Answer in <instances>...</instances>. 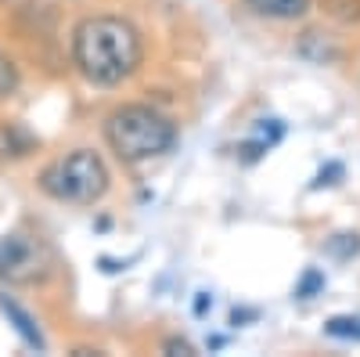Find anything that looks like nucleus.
<instances>
[{
	"instance_id": "nucleus-1",
	"label": "nucleus",
	"mask_w": 360,
	"mask_h": 357,
	"mask_svg": "<svg viewBox=\"0 0 360 357\" xmlns=\"http://www.w3.org/2000/svg\"><path fill=\"white\" fill-rule=\"evenodd\" d=\"M144 44L137 25L119 15H90L72 33V62L94 87H119L141 69Z\"/></svg>"
},
{
	"instance_id": "nucleus-2",
	"label": "nucleus",
	"mask_w": 360,
	"mask_h": 357,
	"mask_svg": "<svg viewBox=\"0 0 360 357\" xmlns=\"http://www.w3.org/2000/svg\"><path fill=\"white\" fill-rule=\"evenodd\" d=\"M105 141L119 163L141 166V163H152V159L169 152L176 144V127L159 108L134 101V105H119L115 112H108Z\"/></svg>"
},
{
	"instance_id": "nucleus-3",
	"label": "nucleus",
	"mask_w": 360,
	"mask_h": 357,
	"mask_svg": "<svg viewBox=\"0 0 360 357\" xmlns=\"http://www.w3.org/2000/svg\"><path fill=\"white\" fill-rule=\"evenodd\" d=\"M108 166L94 148H72V152L58 156L54 163L44 166L40 173V188L54 202H69V206H94L108 192Z\"/></svg>"
},
{
	"instance_id": "nucleus-4",
	"label": "nucleus",
	"mask_w": 360,
	"mask_h": 357,
	"mask_svg": "<svg viewBox=\"0 0 360 357\" xmlns=\"http://www.w3.org/2000/svg\"><path fill=\"white\" fill-rule=\"evenodd\" d=\"M51 249L40 242L37 234H4L0 238V278L11 285H40L51 275Z\"/></svg>"
},
{
	"instance_id": "nucleus-5",
	"label": "nucleus",
	"mask_w": 360,
	"mask_h": 357,
	"mask_svg": "<svg viewBox=\"0 0 360 357\" xmlns=\"http://www.w3.org/2000/svg\"><path fill=\"white\" fill-rule=\"evenodd\" d=\"M0 311H4V318L15 325V332L25 339V346H33V350H47L44 343V332H40V325L29 318V311H22L15 300H8V296H0Z\"/></svg>"
},
{
	"instance_id": "nucleus-6",
	"label": "nucleus",
	"mask_w": 360,
	"mask_h": 357,
	"mask_svg": "<svg viewBox=\"0 0 360 357\" xmlns=\"http://www.w3.org/2000/svg\"><path fill=\"white\" fill-rule=\"evenodd\" d=\"M245 4L259 18H274V22H295L310 11L314 0H245Z\"/></svg>"
},
{
	"instance_id": "nucleus-7",
	"label": "nucleus",
	"mask_w": 360,
	"mask_h": 357,
	"mask_svg": "<svg viewBox=\"0 0 360 357\" xmlns=\"http://www.w3.org/2000/svg\"><path fill=\"white\" fill-rule=\"evenodd\" d=\"M324 332L335 336V339H353V343H360V318H332V321L324 325Z\"/></svg>"
},
{
	"instance_id": "nucleus-8",
	"label": "nucleus",
	"mask_w": 360,
	"mask_h": 357,
	"mask_svg": "<svg viewBox=\"0 0 360 357\" xmlns=\"http://www.w3.org/2000/svg\"><path fill=\"white\" fill-rule=\"evenodd\" d=\"M15 91H18V65L0 54V101H8Z\"/></svg>"
},
{
	"instance_id": "nucleus-9",
	"label": "nucleus",
	"mask_w": 360,
	"mask_h": 357,
	"mask_svg": "<svg viewBox=\"0 0 360 357\" xmlns=\"http://www.w3.org/2000/svg\"><path fill=\"white\" fill-rule=\"evenodd\" d=\"M321 285H324V278H321L317 271H307V278H303V285L295 289V296H303V300H307V296H310L314 289H321Z\"/></svg>"
},
{
	"instance_id": "nucleus-10",
	"label": "nucleus",
	"mask_w": 360,
	"mask_h": 357,
	"mask_svg": "<svg viewBox=\"0 0 360 357\" xmlns=\"http://www.w3.org/2000/svg\"><path fill=\"white\" fill-rule=\"evenodd\" d=\"M166 350H169V353H184V357L195 353V346H191L188 339H166Z\"/></svg>"
},
{
	"instance_id": "nucleus-11",
	"label": "nucleus",
	"mask_w": 360,
	"mask_h": 357,
	"mask_svg": "<svg viewBox=\"0 0 360 357\" xmlns=\"http://www.w3.org/2000/svg\"><path fill=\"white\" fill-rule=\"evenodd\" d=\"M335 173H342V166H339V163L328 166V177H335ZM321 184H332V181H324V173H321V177H317V188H321Z\"/></svg>"
}]
</instances>
